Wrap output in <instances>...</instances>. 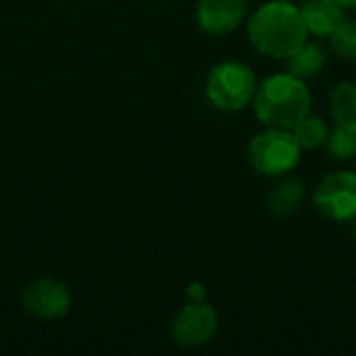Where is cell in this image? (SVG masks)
I'll return each instance as SVG.
<instances>
[{
	"mask_svg": "<svg viewBox=\"0 0 356 356\" xmlns=\"http://www.w3.org/2000/svg\"><path fill=\"white\" fill-rule=\"evenodd\" d=\"M248 40L257 52L286 60L309 38L300 10L288 0H269L248 19Z\"/></svg>",
	"mask_w": 356,
	"mask_h": 356,
	"instance_id": "1",
	"label": "cell"
},
{
	"mask_svg": "<svg viewBox=\"0 0 356 356\" xmlns=\"http://www.w3.org/2000/svg\"><path fill=\"white\" fill-rule=\"evenodd\" d=\"M250 104L257 119L265 127L292 129L311 113L313 96L305 79H298L286 71L265 77L257 86Z\"/></svg>",
	"mask_w": 356,
	"mask_h": 356,
	"instance_id": "2",
	"label": "cell"
},
{
	"mask_svg": "<svg viewBox=\"0 0 356 356\" xmlns=\"http://www.w3.org/2000/svg\"><path fill=\"white\" fill-rule=\"evenodd\" d=\"M302 146L298 144L292 129L267 127L259 131L248 142V163L250 167L267 177H282L296 169L300 163Z\"/></svg>",
	"mask_w": 356,
	"mask_h": 356,
	"instance_id": "3",
	"label": "cell"
},
{
	"mask_svg": "<svg viewBox=\"0 0 356 356\" xmlns=\"http://www.w3.org/2000/svg\"><path fill=\"white\" fill-rule=\"evenodd\" d=\"M257 86V75L248 65L238 60H223L211 69L204 92L215 108L236 113L252 102Z\"/></svg>",
	"mask_w": 356,
	"mask_h": 356,
	"instance_id": "4",
	"label": "cell"
},
{
	"mask_svg": "<svg viewBox=\"0 0 356 356\" xmlns=\"http://www.w3.org/2000/svg\"><path fill=\"white\" fill-rule=\"evenodd\" d=\"M313 207L330 221H355L356 171H334L325 175L313 192Z\"/></svg>",
	"mask_w": 356,
	"mask_h": 356,
	"instance_id": "5",
	"label": "cell"
},
{
	"mask_svg": "<svg viewBox=\"0 0 356 356\" xmlns=\"http://www.w3.org/2000/svg\"><path fill=\"white\" fill-rule=\"evenodd\" d=\"M219 330V315L207 300H188L171 321V338L181 348L209 344Z\"/></svg>",
	"mask_w": 356,
	"mask_h": 356,
	"instance_id": "6",
	"label": "cell"
},
{
	"mask_svg": "<svg viewBox=\"0 0 356 356\" xmlns=\"http://www.w3.org/2000/svg\"><path fill=\"white\" fill-rule=\"evenodd\" d=\"M23 309L44 321L60 319L71 309V292L69 288L54 277H40L27 284L21 292Z\"/></svg>",
	"mask_w": 356,
	"mask_h": 356,
	"instance_id": "7",
	"label": "cell"
},
{
	"mask_svg": "<svg viewBox=\"0 0 356 356\" xmlns=\"http://www.w3.org/2000/svg\"><path fill=\"white\" fill-rule=\"evenodd\" d=\"M248 10L246 0H198L194 17L209 35H225L240 27Z\"/></svg>",
	"mask_w": 356,
	"mask_h": 356,
	"instance_id": "8",
	"label": "cell"
},
{
	"mask_svg": "<svg viewBox=\"0 0 356 356\" xmlns=\"http://www.w3.org/2000/svg\"><path fill=\"white\" fill-rule=\"evenodd\" d=\"M298 10L307 31L317 38H330L334 29L344 21V8L327 0H305L298 4Z\"/></svg>",
	"mask_w": 356,
	"mask_h": 356,
	"instance_id": "9",
	"label": "cell"
},
{
	"mask_svg": "<svg viewBox=\"0 0 356 356\" xmlns=\"http://www.w3.org/2000/svg\"><path fill=\"white\" fill-rule=\"evenodd\" d=\"M305 194H307V188H305L302 179L284 177L282 181H277L271 188V192L267 196V209L277 219L290 217V215L298 213V209L302 207Z\"/></svg>",
	"mask_w": 356,
	"mask_h": 356,
	"instance_id": "10",
	"label": "cell"
},
{
	"mask_svg": "<svg viewBox=\"0 0 356 356\" xmlns=\"http://www.w3.org/2000/svg\"><path fill=\"white\" fill-rule=\"evenodd\" d=\"M327 63V56H325V50L315 44V42H305L296 52H292L288 58H286V71L298 79H311L315 75L321 73V69L325 67Z\"/></svg>",
	"mask_w": 356,
	"mask_h": 356,
	"instance_id": "11",
	"label": "cell"
},
{
	"mask_svg": "<svg viewBox=\"0 0 356 356\" xmlns=\"http://www.w3.org/2000/svg\"><path fill=\"white\" fill-rule=\"evenodd\" d=\"M330 113L336 125L356 127V83L342 81L332 90L330 96Z\"/></svg>",
	"mask_w": 356,
	"mask_h": 356,
	"instance_id": "12",
	"label": "cell"
},
{
	"mask_svg": "<svg viewBox=\"0 0 356 356\" xmlns=\"http://www.w3.org/2000/svg\"><path fill=\"white\" fill-rule=\"evenodd\" d=\"M292 131H294L298 144L302 146V150H313V148H319V146L325 144L330 127H327V123L321 117H313L309 113L305 119H300L292 127Z\"/></svg>",
	"mask_w": 356,
	"mask_h": 356,
	"instance_id": "13",
	"label": "cell"
},
{
	"mask_svg": "<svg viewBox=\"0 0 356 356\" xmlns=\"http://www.w3.org/2000/svg\"><path fill=\"white\" fill-rule=\"evenodd\" d=\"M330 156L336 161H350L356 156V127L336 125L325 140Z\"/></svg>",
	"mask_w": 356,
	"mask_h": 356,
	"instance_id": "14",
	"label": "cell"
},
{
	"mask_svg": "<svg viewBox=\"0 0 356 356\" xmlns=\"http://www.w3.org/2000/svg\"><path fill=\"white\" fill-rule=\"evenodd\" d=\"M330 44L344 60H356V19H344L330 35Z\"/></svg>",
	"mask_w": 356,
	"mask_h": 356,
	"instance_id": "15",
	"label": "cell"
},
{
	"mask_svg": "<svg viewBox=\"0 0 356 356\" xmlns=\"http://www.w3.org/2000/svg\"><path fill=\"white\" fill-rule=\"evenodd\" d=\"M188 300H207V290L200 282H194L188 286Z\"/></svg>",
	"mask_w": 356,
	"mask_h": 356,
	"instance_id": "16",
	"label": "cell"
},
{
	"mask_svg": "<svg viewBox=\"0 0 356 356\" xmlns=\"http://www.w3.org/2000/svg\"><path fill=\"white\" fill-rule=\"evenodd\" d=\"M327 2H332V4H336V6H340V8H353L356 4V0H327Z\"/></svg>",
	"mask_w": 356,
	"mask_h": 356,
	"instance_id": "17",
	"label": "cell"
},
{
	"mask_svg": "<svg viewBox=\"0 0 356 356\" xmlns=\"http://www.w3.org/2000/svg\"><path fill=\"white\" fill-rule=\"evenodd\" d=\"M353 232H355V236H356V219L353 221Z\"/></svg>",
	"mask_w": 356,
	"mask_h": 356,
	"instance_id": "18",
	"label": "cell"
},
{
	"mask_svg": "<svg viewBox=\"0 0 356 356\" xmlns=\"http://www.w3.org/2000/svg\"><path fill=\"white\" fill-rule=\"evenodd\" d=\"M353 8H355V10H356V4H355V6H353Z\"/></svg>",
	"mask_w": 356,
	"mask_h": 356,
	"instance_id": "19",
	"label": "cell"
}]
</instances>
